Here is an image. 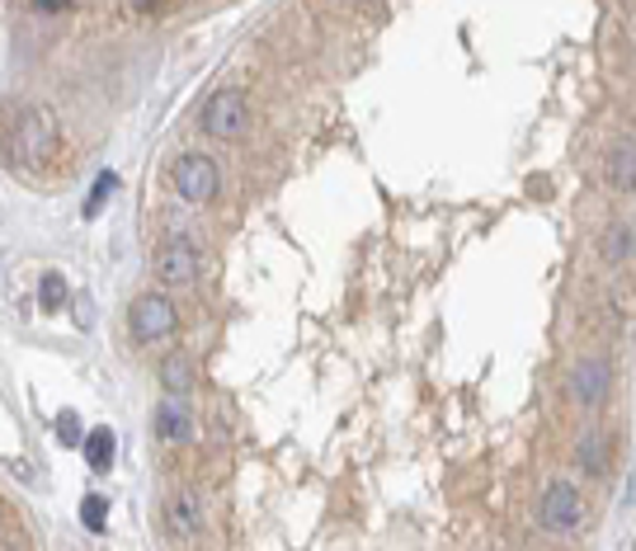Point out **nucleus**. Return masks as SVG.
<instances>
[{"mask_svg": "<svg viewBox=\"0 0 636 551\" xmlns=\"http://www.w3.org/2000/svg\"><path fill=\"white\" fill-rule=\"evenodd\" d=\"M52 151H57V118L42 104L20 109V118L10 127V155L20 165H42L52 161Z\"/></svg>", "mask_w": 636, "mask_h": 551, "instance_id": "nucleus-1", "label": "nucleus"}, {"mask_svg": "<svg viewBox=\"0 0 636 551\" xmlns=\"http://www.w3.org/2000/svg\"><path fill=\"white\" fill-rule=\"evenodd\" d=\"M585 494H579L575 480H551L543 490V504H537V523H543L547 537H575L585 528Z\"/></svg>", "mask_w": 636, "mask_h": 551, "instance_id": "nucleus-2", "label": "nucleus"}, {"mask_svg": "<svg viewBox=\"0 0 636 551\" xmlns=\"http://www.w3.org/2000/svg\"><path fill=\"white\" fill-rule=\"evenodd\" d=\"M198 127H203L208 137H217V141H232L240 137L250 127V104H246V95L236 90V85H226V90H217L203 104V113H198Z\"/></svg>", "mask_w": 636, "mask_h": 551, "instance_id": "nucleus-3", "label": "nucleus"}, {"mask_svg": "<svg viewBox=\"0 0 636 551\" xmlns=\"http://www.w3.org/2000/svg\"><path fill=\"white\" fill-rule=\"evenodd\" d=\"M127 325H133V339H141V345H151V339H165V335H175V325H179V311L170 297L161 292H141L133 311H127Z\"/></svg>", "mask_w": 636, "mask_h": 551, "instance_id": "nucleus-4", "label": "nucleus"}, {"mask_svg": "<svg viewBox=\"0 0 636 551\" xmlns=\"http://www.w3.org/2000/svg\"><path fill=\"white\" fill-rule=\"evenodd\" d=\"M613 391V363L603 353H585L575 367H571V401L579 410H599Z\"/></svg>", "mask_w": 636, "mask_h": 551, "instance_id": "nucleus-5", "label": "nucleus"}, {"mask_svg": "<svg viewBox=\"0 0 636 551\" xmlns=\"http://www.w3.org/2000/svg\"><path fill=\"white\" fill-rule=\"evenodd\" d=\"M170 179H175V193L184 198V203H212V198H217V184H222L212 155H198V151L179 155L175 175H170Z\"/></svg>", "mask_w": 636, "mask_h": 551, "instance_id": "nucleus-6", "label": "nucleus"}, {"mask_svg": "<svg viewBox=\"0 0 636 551\" xmlns=\"http://www.w3.org/2000/svg\"><path fill=\"white\" fill-rule=\"evenodd\" d=\"M155 278L170 283V288H189L198 278V254L189 240H165V246L155 250Z\"/></svg>", "mask_w": 636, "mask_h": 551, "instance_id": "nucleus-7", "label": "nucleus"}, {"mask_svg": "<svg viewBox=\"0 0 636 551\" xmlns=\"http://www.w3.org/2000/svg\"><path fill=\"white\" fill-rule=\"evenodd\" d=\"M155 434H161L165 443H189L194 438L189 396H161V405H155Z\"/></svg>", "mask_w": 636, "mask_h": 551, "instance_id": "nucleus-8", "label": "nucleus"}, {"mask_svg": "<svg viewBox=\"0 0 636 551\" xmlns=\"http://www.w3.org/2000/svg\"><path fill=\"white\" fill-rule=\"evenodd\" d=\"M165 523H170V537H179V542H189L203 528V509H198V494L194 490H175L165 500Z\"/></svg>", "mask_w": 636, "mask_h": 551, "instance_id": "nucleus-9", "label": "nucleus"}, {"mask_svg": "<svg viewBox=\"0 0 636 551\" xmlns=\"http://www.w3.org/2000/svg\"><path fill=\"white\" fill-rule=\"evenodd\" d=\"M608 179L622 198H636V137H622L608 155Z\"/></svg>", "mask_w": 636, "mask_h": 551, "instance_id": "nucleus-10", "label": "nucleus"}, {"mask_svg": "<svg viewBox=\"0 0 636 551\" xmlns=\"http://www.w3.org/2000/svg\"><path fill=\"white\" fill-rule=\"evenodd\" d=\"M575 462H579V472H585V476H603L608 472V438H603L599 424H589V429L579 434Z\"/></svg>", "mask_w": 636, "mask_h": 551, "instance_id": "nucleus-11", "label": "nucleus"}, {"mask_svg": "<svg viewBox=\"0 0 636 551\" xmlns=\"http://www.w3.org/2000/svg\"><path fill=\"white\" fill-rule=\"evenodd\" d=\"M189 381H194L189 353H170V359L161 363V387H165V396H189Z\"/></svg>", "mask_w": 636, "mask_h": 551, "instance_id": "nucleus-12", "label": "nucleus"}, {"mask_svg": "<svg viewBox=\"0 0 636 551\" xmlns=\"http://www.w3.org/2000/svg\"><path fill=\"white\" fill-rule=\"evenodd\" d=\"M632 246H636L632 226H622V222H618V226H608V231H603V246H599V250H603V264H613V268H618V264H627Z\"/></svg>", "mask_w": 636, "mask_h": 551, "instance_id": "nucleus-13", "label": "nucleus"}, {"mask_svg": "<svg viewBox=\"0 0 636 551\" xmlns=\"http://www.w3.org/2000/svg\"><path fill=\"white\" fill-rule=\"evenodd\" d=\"M85 462H90L95 472H109L113 466V429H90L85 434Z\"/></svg>", "mask_w": 636, "mask_h": 551, "instance_id": "nucleus-14", "label": "nucleus"}, {"mask_svg": "<svg viewBox=\"0 0 636 551\" xmlns=\"http://www.w3.org/2000/svg\"><path fill=\"white\" fill-rule=\"evenodd\" d=\"M38 302H42V311H62V302H66V278L62 274H42L38 278Z\"/></svg>", "mask_w": 636, "mask_h": 551, "instance_id": "nucleus-15", "label": "nucleus"}, {"mask_svg": "<svg viewBox=\"0 0 636 551\" xmlns=\"http://www.w3.org/2000/svg\"><path fill=\"white\" fill-rule=\"evenodd\" d=\"M119 189V175L113 170H104V175L95 179V189H90V198H85V217H99L104 212V203H109V193Z\"/></svg>", "mask_w": 636, "mask_h": 551, "instance_id": "nucleus-16", "label": "nucleus"}, {"mask_svg": "<svg viewBox=\"0 0 636 551\" xmlns=\"http://www.w3.org/2000/svg\"><path fill=\"white\" fill-rule=\"evenodd\" d=\"M104 518H109V500L104 494H85L80 500V523L90 533H104Z\"/></svg>", "mask_w": 636, "mask_h": 551, "instance_id": "nucleus-17", "label": "nucleus"}, {"mask_svg": "<svg viewBox=\"0 0 636 551\" xmlns=\"http://www.w3.org/2000/svg\"><path fill=\"white\" fill-rule=\"evenodd\" d=\"M57 438H62L66 448L80 443V415H76V410H62V415H57Z\"/></svg>", "mask_w": 636, "mask_h": 551, "instance_id": "nucleus-18", "label": "nucleus"}, {"mask_svg": "<svg viewBox=\"0 0 636 551\" xmlns=\"http://www.w3.org/2000/svg\"><path fill=\"white\" fill-rule=\"evenodd\" d=\"M28 10H38V14H62V10H71V5H66V0H34Z\"/></svg>", "mask_w": 636, "mask_h": 551, "instance_id": "nucleus-19", "label": "nucleus"}]
</instances>
